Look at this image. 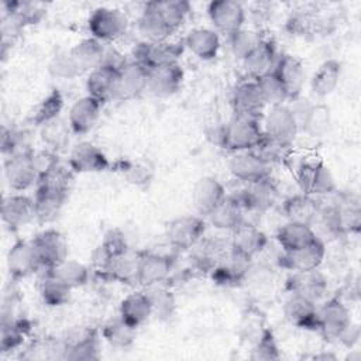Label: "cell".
Here are the masks:
<instances>
[{
	"label": "cell",
	"instance_id": "cell-28",
	"mask_svg": "<svg viewBox=\"0 0 361 361\" xmlns=\"http://www.w3.org/2000/svg\"><path fill=\"white\" fill-rule=\"evenodd\" d=\"M286 289L289 293H296L317 302L327 290V279L319 268L305 272H292L286 279Z\"/></svg>",
	"mask_w": 361,
	"mask_h": 361
},
{
	"label": "cell",
	"instance_id": "cell-41",
	"mask_svg": "<svg viewBox=\"0 0 361 361\" xmlns=\"http://www.w3.org/2000/svg\"><path fill=\"white\" fill-rule=\"evenodd\" d=\"M331 127V111L324 103L310 104L302 117V130L312 138L324 137Z\"/></svg>",
	"mask_w": 361,
	"mask_h": 361
},
{
	"label": "cell",
	"instance_id": "cell-25",
	"mask_svg": "<svg viewBox=\"0 0 361 361\" xmlns=\"http://www.w3.org/2000/svg\"><path fill=\"white\" fill-rule=\"evenodd\" d=\"M227 196L223 183L214 176H203L192 189V200L199 214L209 216Z\"/></svg>",
	"mask_w": 361,
	"mask_h": 361
},
{
	"label": "cell",
	"instance_id": "cell-32",
	"mask_svg": "<svg viewBox=\"0 0 361 361\" xmlns=\"http://www.w3.org/2000/svg\"><path fill=\"white\" fill-rule=\"evenodd\" d=\"M73 173L75 172L69 168V165H62L56 158L52 164H49L45 169L41 171L38 182L35 185V190L52 192L68 196Z\"/></svg>",
	"mask_w": 361,
	"mask_h": 361
},
{
	"label": "cell",
	"instance_id": "cell-52",
	"mask_svg": "<svg viewBox=\"0 0 361 361\" xmlns=\"http://www.w3.org/2000/svg\"><path fill=\"white\" fill-rule=\"evenodd\" d=\"M251 151L254 154H257L264 162H267L268 165L272 166L275 164H281V162L289 159L292 145L282 144V142L272 140L264 134V137L259 140V142Z\"/></svg>",
	"mask_w": 361,
	"mask_h": 361
},
{
	"label": "cell",
	"instance_id": "cell-35",
	"mask_svg": "<svg viewBox=\"0 0 361 361\" xmlns=\"http://www.w3.org/2000/svg\"><path fill=\"white\" fill-rule=\"evenodd\" d=\"M118 316L130 326L138 329L152 316V306L147 292L128 293L118 306Z\"/></svg>",
	"mask_w": 361,
	"mask_h": 361
},
{
	"label": "cell",
	"instance_id": "cell-45",
	"mask_svg": "<svg viewBox=\"0 0 361 361\" xmlns=\"http://www.w3.org/2000/svg\"><path fill=\"white\" fill-rule=\"evenodd\" d=\"M102 336L107 344L116 350H126L134 344L137 329L126 323L120 316L107 322L102 329Z\"/></svg>",
	"mask_w": 361,
	"mask_h": 361
},
{
	"label": "cell",
	"instance_id": "cell-54",
	"mask_svg": "<svg viewBox=\"0 0 361 361\" xmlns=\"http://www.w3.org/2000/svg\"><path fill=\"white\" fill-rule=\"evenodd\" d=\"M261 94L264 97V102L267 106H276V104H285L286 100H289V94L285 89V86L282 85V82L276 78V75L274 72L255 79Z\"/></svg>",
	"mask_w": 361,
	"mask_h": 361
},
{
	"label": "cell",
	"instance_id": "cell-27",
	"mask_svg": "<svg viewBox=\"0 0 361 361\" xmlns=\"http://www.w3.org/2000/svg\"><path fill=\"white\" fill-rule=\"evenodd\" d=\"M172 267L173 261L171 257L144 251L138 269V285L144 288L161 285L169 276Z\"/></svg>",
	"mask_w": 361,
	"mask_h": 361
},
{
	"label": "cell",
	"instance_id": "cell-19",
	"mask_svg": "<svg viewBox=\"0 0 361 361\" xmlns=\"http://www.w3.org/2000/svg\"><path fill=\"white\" fill-rule=\"evenodd\" d=\"M231 103L234 114L251 116L258 118H261L262 110L267 106L257 80L251 78H247L245 80L235 85L233 90Z\"/></svg>",
	"mask_w": 361,
	"mask_h": 361
},
{
	"label": "cell",
	"instance_id": "cell-8",
	"mask_svg": "<svg viewBox=\"0 0 361 361\" xmlns=\"http://www.w3.org/2000/svg\"><path fill=\"white\" fill-rule=\"evenodd\" d=\"M207 16L217 32L230 35L244 27L245 8L235 0H213L207 4Z\"/></svg>",
	"mask_w": 361,
	"mask_h": 361
},
{
	"label": "cell",
	"instance_id": "cell-12",
	"mask_svg": "<svg viewBox=\"0 0 361 361\" xmlns=\"http://www.w3.org/2000/svg\"><path fill=\"white\" fill-rule=\"evenodd\" d=\"M245 212H265L274 206L278 197V190L271 182V178L245 183L244 188L231 193Z\"/></svg>",
	"mask_w": 361,
	"mask_h": 361
},
{
	"label": "cell",
	"instance_id": "cell-7",
	"mask_svg": "<svg viewBox=\"0 0 361 361\" xmlns=\"http://www.w3.org/2000/svg\"><path fill=\"white\" fill-rule=\"evenodd\" d=\"M299 130L296 114L286 104L271 106L262 121V131L267 137L282 144L292 145Z\"/></svg>",
	"mask_w": 361,
	"mask_h": 361
},
{
	"label": "cell",
	"instance_id": "cell-15",
	"mask_svg": "<svg viewBox=\"0 0 361 361\" xmlns=\"http://www.w3.org/2000/svg\"><path fill=\"white\" fill-rule=\"evenodd\" d=\"M326 245L317 238L312 244L302 247L295 251L283 252L279 257V265L289 269L290 272H305L320 268L326 258Z\"/></svg>",
	"mask_w": 361,
	"mask_h": 361
},
{
	"label": "cell",
	"instance_id": "cell-2",
	"mask_svg": "<svg viewBox=\"0 0 361 361\" xmlns=\"http://www.w3.org/2000/svg\"><path fill=\"white\" fill-rule=\"evenodd\" d=\"M295 176L302 193L319 197L337 192L336 179L330 168L320 159L303 161L296 168Z\"/></svg>",
	"mask_w": 361,
	"mask_h": 361
},
{
	"label": "cell",
	"instance_id": "cell-1",
	"mask_svg": "<svg viewBox=\"0 0 361 361\" xmlns=\"http://www.w3.org/2000/svg\"><path fill=\"white\" fill-rule=\"evenodd\" d=\"M262 137L261 118L234 114V117L221 128L219 142L224 149L234 154L254 149Z\"/></svg>",
	"mask_w": 361,
	"mask_h": 361
},
{
	"label": "cell",
	"instance_id": "cell-9",
	"mask_svg": "<svg viewBox=\"0 0 361 361\" xmlns=\"http://www.w3.org/2000/svg\"><path fill=\"white\" fill-rule=\"evenodd\" d=\"M31 243L42 269H48L68 258V243L63 234L55 228L41 231Z\"/></svg>",
	"mask_w": 361,
	"mask_h": 361
},
{
	"label": "cell",
	"instance_id": "cell-56",
	"mask_svg": "<svg viewBox=\"0 0 361 361\" xmlns=\"http://www.w3.org/2000/svg\"><path fill=\"white\" fill-rule=\"evenodd\" d=\"M251 360L257 361H272V360H279L281 353H279V345L278 341L269 329H262L252 350H251Z\"/></svg>",
	"mask_w": 361,
	"mask_h": 361
},
{
	"label": "cell",
	"instance_id": "cell-47",
	"mask_svg": "<svg viewBox=\"0 0 361 361\" xmlns=\"http://www.w3.org/2000/svg\"><path fill=\"white\" fill-rule=\"evenodd\" d=\"M62 109H63V96L58 89H52L34 107V111L31 114V123L35 127H42L44 124L58 118Z\"/></svg>",
	"mask_w": 361,
	"mask_h": 361
},
{
	"label": "cell",
	"instance_id": "cell-16",
	"mask_svg": "<svg viewBox=\"0 0 361 361\" xmlns=\"http://www.w3.org/2000/svg\"><path fill=\"white\" fill-rule=\"evenodd\" d=\"M268 244L267 234L257 226L243 221L231 231L230 250L247 259L262 252Z\"/></svg>",
	"mask_w": 361,
	"mask_h": 361
},
{
	"label": "cell",
	"instance_id": "cell-13",
	"mask_svg": "<svg viewBox=\"0 0 361 361\" xmlns=\"http://www.w3.org/2000/svg\"><path fill=\"white\" fill-rule=\"evenodd\" d=\"M228 171L235 179L244 183H251L271 178L272 166L264 162L252 151H241L231 155L228 161Z\"/></svg>",
	"mask_w": 361,
	"mask_h": 361
},
{
	"label": "cell",
	"instance_id": "cell-40",
	"mask_svg": "<svg viewBox=\"0 0 361 361\" xmlns=\"http://www.w3.org/2000/svg\"><path fill=\"white\" fill-rule=\"evenodd\" d=\"M44 271L45 274L58 279L72 290L86 285L89 281V268L83 262L71 258H66L59 264Z\"/></svg>",
	"mask_w": 361,
	"mask_h": 361
},
{
	"label": "cell",
	"instance_id": "cell-53",
	"mask_svg": "<svg viewBox=\"0 0 361 361\" xmlns=\"http://www.w3.org/2000/svg\"><path fill=\"white\" fill-rule=\"evenodd\" d=\"M117 171L134 186L148 185L154 175L152 166L144 161H120L117 162Z\"/></svg>",
	"mask_w": 361,
	"mask_h": 361
},
{
	"label": "cell",
	"instance_id": "cell-50",
	"mask_svg": "<svg viewBox=\"0 0 361 361\" xmlns=\"http://www.w3.org/2000/svg\"><path fill=\"white\" fill-rule=\"evenodd\" d=\"M38 292H39L41 300L47 306L59 307L68 303L72 289L44 272V276L38 285Z\"/></svg>",
	"mask_w": 361,
	"mask_h": 361
},
{
	"label": "cell",
	"instance_id": "cell-29",
	"mask_svg": "<svg viewBox=\"0 0 361 361\" xmlns=\"http://www.w3.org/2000/svg\"><path fill=\"white\" fill-rule=\"evenodd\" d=\"M183 45L199 59L210 61L217 56L221 47V41L216 30L197 27L186 34Z\"/></svg>",
	"mask_w": 361,
	"mask_h": 361
},
{
	"label": "cell",
	"instance_id": "cell-59",
	"mask_svg": "<svg viewBox=\"0 0 361 361\" xmlns=\"http://www.w3.org/2000/svg\"><path fill=\"white\" fill-rule=\"evenodd\" d=\"M62 360H73V361H92V360H99L100 353H99V338L94 337L89 341H85L79 345L65 348L62 350Z\"/></svg>",
	"mask_w": 361,
	"mask_h": 361
},
{
	"label": "cell",
	"instance_id": "cell-3",
	"mask_svg": "<svg viewBox=\"0 0 361 361\" xmlns=\"http://www.w3.org/2000/svg\"><path fill=\"white\" fill-rule=\"evenodd\" d=\"M39 172L37 155L31 149L4 158V178L14 192H24L35 186Z\"/></svg>",
	"mask_w": 361,
	"mask_h": 361
},
{
	"label": "cell",
	"instance_id": "cell-51",
	"mask_svg": "<svg viewBox=\"0 0 361 361\" xmlns=\"http://www.w3.org/2000/svg\"><path fill=\"white\" fill-rule=\"evenodd\" d=\"M264 39H265V37L258 30L245 28V27H243L228 35L231 52L235 58H238L241 61L248 54H251Z\"/></svg>",
	"mask_w": 361,
	"mask_h": 361
},
{
	"label": "cell",
	"instance_id": "cell-17",
	"mask_svg": "<svg viewBox=\"0 0 361 361\" xmlns=\"http://www.w3.org/2000/svg\"><path fill=\"white\" fill-rule=\"evenodd\" d=\"M120 68L102 63L89 72L86 79L87 94L97 99L102 104L117 97Z\"/></svg>",
	"mask_w": 361,
	"mask_h": 361
},
{
	"label": "cell",
	"instance_id": "cell-18",
	"mask_svg": "<svg viewBox=\"0 0 361 361\" xmlns=\"http://www.w3.org/2000/svg\"><path fill=\"white\" fill-rule=\"evenodd\" d=\"M7 269L14 281L24 279L42 269L31 241L17 240L7 252Z\"/></svg>",
	"mask_w": 361,
	"mask_h": 361
},
{
	"label": "cell",
	"instance_id": "cell-43",
	"mask_svg": "<svg viewBox=\"0 0 361 361\" xmlns=\"http://www.w3.org/2000/svg\"><path fill=\"white\" fill-rule=\"evenodd\" d=\"M128 248L130 247H128L126 234L120 228L107 230L103 235L100 245L97 247V250L93 254L94 265H96L97 271H102L111 257L118 255Z\"/></svg>",
	"mask_w": 361,
	"mask_h": 361
},
{
	"label": "cell",
	"instance_id": "cell-33",
	"mask_svg": "<svg viewBox=\"0 0 361 361\" xmlns=\"http://www.w3.org/2000/svg\"><path fill=\"white\" fill-rule=\"evenodd\" d=\"M279 247L283 252L295 251L302 247H306L316 241L319 237L310 224L298 223V221H286L281 226L275 235Z\"/></svg>",
	"mask_w": 361,
	"mask_h": 361
},
{
	"label": "cell",
	"instance_id": "cell-49",
	"mask_svg": "<svg viewBox=\"0 0 361 361\" xmlns=\"http://www.w3.org/2000/svg\"><path fill=\"white\" fill-rule=\"evenodd\" d=\"M152 4L173 32L185 23L192 8L186 0H154Z\"/></svg>",
	"mask_w": 361,
	"mask_h": 361
},
{
	"label": "cell",
	"instance_id": "cell-30",
	"mask_svg": "<svg viewBox=\"0 0 361 361\" xmlns=\"http://www.w3.org/2000/svg\"><path fill=\"white\" fill-rule=\"evenodd\" d=\"M278 56L279 55L276 54L274 41L265 38L251 54L243 59L247 76L251 79H259L271 73Z\"/></svg>",
	"mask_w": 361,
	"mask_h": 361
},
{
	"label": "cell",
	"instance_id": "cell-58",
	"mask_svg": "<svg viewBox=\"0 0 361 361\" xmlns=\"http://www.w3.org/2000/svg\"><path fill=\"white\" fill-rule=\"evenodd\" d=\"M30 151L25 142V135L23 131L16 128H1V152L6 158Z\"/></svg>",
	"mask_w": 361,
	"mask_h": 361
},
{
	"label": "cell",
	"instance_id": "cell-21",
	"mask_svg": "<svg viewBox=\"0 0 361 361\" xmlns=\"http://www.w3.org/2000/svg\"><path fill=\"white\" fill-rule=\"evenodd\" d=\"M102 106L97 99L89 94L75 100L68 113V123L72 133L78 135L89 133L99 121Z\"/></svg>",
	"mask_w": 361,
	"mask_h": 361
},
{
	"label": "cell",
	"instance_id": "cell-23",
	"mask_svg": "<svg viewBox=\"0 0 361 361\" xmlns=\"http://www.w3.org/2000/svg\"><path fill=\"white\" fill-rule=\"evenodd\" d=\"M272 72L285 86L289 99H296L300 94L306 80V71L296 56L290 54L279 55Z\"/></svg>",
	"mask_w": 361,
	"mask_h": 361
},
{
	"label": "cell",
	"instance_id": "cell-34",
	"mask_svg": "<svg viewBox=\"0 0 361 361\" xmlns=\"http://www.w3.org/2000/svg\"><path fill=\"white\" fill-rule=\"evenodd\" d=\"M138 32L142 37V41L148 42H162L168 41L169 37L173 34V31L168 27V24L164 21L161 14L154 7L152 1L145 3L138 21Z\"/></svg>",
	"mask_w": 361,
	"mask_h": 361
},
{
	"label": "cell",
	"instance_id": "cell-6",
	"mask_svg": "<svg viewBox=\"0 0 361 361\" xmlns=\"http://www.w3.org/2000/svg\"><path fill=\"white\" fill-rule=\"evenodd\" d=\"M183 48V42H172L169 39L162 42L140 41L133 48V61L138 62L148 71H152L159 66L178 62Z\"/></svg>",
	"mask_w": 361,
	"mask_h": 361
},
{
	"label": "cell",
	"instance_id": "cell-39",
	"mask_svg": "<svg viewBox=\"0 0 361 361\" xmlns=\"http://www.w3.org/2000/svg\"><path fill=\"white\" fill-rule=\"evenodd\" d=\"M341 78V63L337 59L324 61L310 79V90L317 97L330 96L338 86Z\"/></svg>",
	"mask_w": 361,
	"mask_h": 361
},
{
	"label": "cell",
	"instance_id": "cell-60",
	"mask_svg": "<svg viewBox=\"0 0 361 361\" xmlns=\"http://www.w3.org/2000/svg\"><path fill=\"white\" fill-rule=\"evenodd\" d=\"M360 338V327L357 323L351 322L340 334V337L337 338V341H340L341 344H344L345 347H353Z\"/></svg>",
	"mask_w": 361,
	"mask_h": 361
},
{
	"label": "cell",
	"instance_id": "cell-26",
	"mask_svg": "<svg viewBox=\"0 0 361 361\" xmlns=\"http://www.w3.org/2000/svg\"><path fill=\"white\" fill-rule=\"evenodd\" d=\"M283 316L295 327L305 330H317V307L316 302L289 293L283 303Z\"/></svg>",
	"mask_w": 361,
	"mask_h": 361
},
{
	"label": "cell",
	"instance_id": "cell-37",
	"mask_svg": "<svg viewBox=\"0 0 361 361\" xmlns=\"http://www.w3.org/2000/svg\"><path fill=\"white\" fill-rule=\"evenodd\" d=\"M244 213L245 210L243 209L240 202L233 195H227L207 217L214 228L223 231H233L244 221Z\"/></svg>",
	"mask_w": 361,
	"mask_h": 361
},
{
	"label": "cell",
	"instance_id": "cell-20",
	"mask_svg": "<svg viewBox=\"0 0 361 361\" xmlns=\"http://www.w3.org/2000/svg\"><path fill=\"white\" fill-rule=\"evenodd\" d=\"M144 251H134L131 248L111 257L106 267L100 271L109 279L120 283H138V269Z\"/></svg>",
	"mask_w": 361,
	"mask_h": 361
},
{
	"label": "cell",
	"instance_id": "cell-42",
	"mask_svg": "<svg viewBox=\"0 0 361 361\" xmlns=\"http://www.w3.org/2000/svg\"><path fill=\"white\" fill-rule=\"evenodd\" d=\"M68 196L35 190L34 193V217L39 224H49L58 219Z\"/></svg>",
	"mask_w": 361,
	"mask_h": 361
},
{
	"label": "cell",
	"instance_id": "cell-48",
	"mask_svg": "<svg viewBox=\"0 0 361 361\" xmlns=\"http://www.w3.org/2000/svg\"><path fill=\"white\" fill-rule=\"evenodd\" d=\"M72 133L68 121L61 117L39 127V134L42 142L47 145L48 151L56 154V151L63 149L69 142V134Z\"/></svg>",
	"mask_w": 361,
	"mask_h": 361
},
{
	"label": "cell",
	"instance_id": "cell-5",
	"mask_svg": "<svg viewBox=\"0 0 361 361\" xmlns=\"http://www.w3.org/2000/svg\"><path fill=\"white\" fill-rule=\"evenodd\" d=\"M204 233V219L195 214H183L172 219L165 230L168 243L176 250H192L200 240H203Z\"/></svg>",
	"mask_w": 361,
	"mask_h": 361
},
{
	"label": "cell",
	"instance_id": "cell-14",
	"mask_svg": "<svg viewBox=\"0 0 361 361\" xmlns=\"http://www.w3.org/2000/svg\"><path fill=\"white\" fill-rule=\"evenodd\" d=\"M1 220L10 231H18L34 217V197L24 193H10L1 202Z\"/></svg>",
	"mask_w": 361,
	"mask_h": 361
},
{
	"label": "cell",
	"instance_id": "cell-4",
	"mask_svg": "<svg viewBox=\"0 0 361 361\" xmlns=\"http://www.w3.org/2000/svg\"><path fill=\"white\" fill-rule=\"evenodd\" d=\"M128 27L127 16L114 7H96L87 18V31L97 41H111L121 37Z\"/></svg>",
	"mask_w": 361,
	"mask_h": 361
},
{
	"label": "cell",
	"instance_id": "cell-38",
	"mask_svg": "<svg viewBox=\"0 0 361 361\" xmlns=\"http://www.w3.org/2000/svg\"><path fill=\"white\" fill-rule=\"evenodd\" d=\"M69 52L73 61L76 62L79 71L83 73V72H90L103 63L106 48L102 41H97L96 38L89 37L79 41L76 45H73L69 49Z\"/></svg>",
	"mask_w": 361,
	"mask_h": 361
},
{
	"label": "cell",
	"instance_id": "cell-36",
	"mask_svg": "<svg viewBox=\"0 0 361 361\" xmlns=\"http://www.w3.org/2000/svg\"><path fill=\"white\" fill-rule=\"evenodd\" d=\"M251 259H247L230 250V254L220 259L213 269V281L223 286H235L245 276Z\"/></svg>",
	"mask_w": 361,
	"mask_h": 361
},
{
	"label": "cell",
	"instance_id": "cell-11",
	"mask_svg": "<svg viewBox=\"0 0 361 361\" xmlns=\"http://www.w3.org/2000/svg\"><path fill=\"white\" fill-rule=\"evenodd\" d=\"M68 165L75 173H97L111 168V162L107 155L97 145L89 141H82L72 148Z\"/></svg>",
	"mask_w": 361,
	"mask_h": 361
},
{
	"label": "cell",
	"instance_id": "cell-24",
	"mask_svg": "<svg viewBox=\"0 0 361 361\" xmlns=\"http://www.w3.org/2000/svg\"><path fill=\"white\" fill-rule=\"evenodd\" d=\"M183 78L185 73L179 62L159 66L149 71L147 90L157 97H169L182 87Z\"/></svg>",
	"mask_w": 361,
	"mask_h": 361
},
{
	"label": "cell",
	"instance_id": "cell-44",
	"mask_svg": "<svg viewBox=\"0 0 361 361\" xmlns=\"http://www.w3.org/2000/svg\"><path fill=\"white\" fill-rule=\"evenodd\" d=\"M3 16L14 18L23 28L37 24L45 16V6L39 1H3Z\"/></svg>",
	"mask_w": 361,
	"mask_h": 361
},
{
	"label": "cell",
	"instance_id": "cell-55",
	"mask_svg": "<svg viewBox=\"0 0 361 361\" xmlns=\"http://www.w3.org/2000/svg\"><path fill=\"white\" fill-rule=\"evenodd\" d=\"M147 289H148L147 293L149 296L151 306H152V314H157V317L159 319L171 317L176 307V300L173 293L169 289L162 288L159 285L151 286Z\"/></svg>",
	"mask_w": 361,
	"mask_h": 361
},
{
	"label": "cell",
	"instance_id": "cell-10",
	"mask_svg": "<svg viewBox=\"0 0 361 361\" xmlns=\"http://www.w3.org/2000/svg\"><path fill=\"white\" fill-rule=\"evenodd\" d=\"M351 322L350 310L338 298H331L317 309V331L327 340H337Z\"/></svg>",
	"mask_w": 361,
	"mask_h": 361
},
{
	"label": "cell",
	"instance_id": "cell-31",
	"mask_svg": "<svg viewBox=\"0 0 361 361\" xmlns=\"http://www.w3.org/2000/svg\"><path fill=\"white\" fill-rule=\"evenodd\" d=\"M320 210V200L306 193H296L289 196L282 203V212L288 221H298L313 224Z\"/></svg>",
	"mask_w": 361,
	"mask_h": 361
},
{
	"label": "cell",
	"instance_id": "cell-57",
	"mask_svg": "<svg viewBox=\"0 0 361 361\" xmlns=\"http://www.w3.org/2000/svg\"><path fill=\"white\" fill-rule=\"evenodd\" d=\"M48 71L54 78H58L62 80L73 79L82 75L69 51H63L54 55L48 63Z\"/></svg>",
	"mask_w": 361,
	"mask_h": 361
},
{
	"label": "cell",
	"instance_id": "cell-22",
	"mask_svg": "<svg viewBox=\"0 0 361 361\" xmlns=\"http://www.w3.org/2000/svg\"><path fill=\"white\" fill-rule=\"evenodd\" d=\"M149 71L135 61H127L118 73V100H131L138 97L148 87Z\"/></svg>",
	"mask_w": 361,
	"mask_h": 361
},
{
	"label": "cell",
	"instance_id": "cell-46",
	"mask_svg": "<svg viewBox=\"0 0 361 361\" xmlns=\"http://www.w3.org/2000/svg\"><path fill=\"white\" fill-rule=\"evenodd\" d=\"M30 327H27L23 319H1L0 330V351L3 354L11 353L20 348L28 334Z\"/></svg>",
	"mask_w": 361,
	"mask_h": 361
}]
</instances>
